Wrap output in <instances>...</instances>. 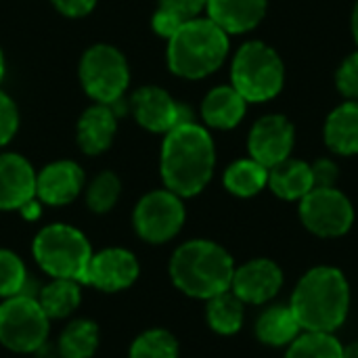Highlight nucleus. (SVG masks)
Here are the masks:
<instances>
[{
    "mask_svg": "<svg viewBox=\"0 0 358 358\" xmlns=\"http://www.w3.org/2000/svg\"><path fill=\"white\" fill-rule=\"evenodd\" d=\"M336 84L346 99L358 101V50L346 57L344 63L340 65L336 73Z\"/></svg>",
    "mask_w": 358,
    "mask_h": 358,
    "instance_id": "obj_33",
    "label": "nucleus"
},
{
    "mask_svg": "<svg viewBox=\"0 0 358 358\" xmlns=\"http://www.w3.org/2000/svg\"><path fill=\"white\" fill-rule=\"evenodd\" d=\"M222 182L227 191L235 197H254L264 187H268V168H264L252 157L237 159L227 168Z\"/></svg>",
    "mask_w": 358,
    "mask_h": 358,
    "instance_id": "obj_26",
    "label": "nucleus"
},
{
    "mask_svg": "<svg viewBox=\"0 0 358 358\" xmlns=\"http://www.w3.org/2000/svg\"><path fill=\"white\" fill-rule=\"evenodd\" d=\"M99 325L90 319H78L61 331L57 350L61 358H92L99 350Z\"/></svg>",
    "mask_w": 358,
    "mask_h": 358,
    "instance_id": "obj_24",
    "label": "nucleus"
},
{
    "mask_svg": "<svg viewBox=\"0 0 358 358\" xmlns=\"http://www.w3.org/2000/svg\"><path fill=\"white\" fill-rule=\"evenodd\" d=\"M302 224L317 237H342L352 229L355 208L336 187H315L300 199Z\"/></svg>",
    "mask_w": 358,
    "mask_h": 358,
    "instance_id": "obj_10",
    "label": "nucleus"
},
{
    "mask_svg": "<svg viewBox=\"0 0 358 358\" xmlns=\"http://www.w3.org/2000/svg\"><path fill=\"white\" fill-rule=\"evenodd\" d=\"M266 0H208L206 13L222 31L245 34L252 31L266 15Z\"/></svg>",
    "mask_w": 358,
    "mask_h": 358,
    "instance_id": "obj_18",
    "label": "nucleus"
},
{
    "mask_svg": "<svg viewBox=\"0 0 358 358\" xmlns=\"http://www.w3.org/2000/svg\"><path fill=\"white\" fill-rule=\"evenodd\" d=\"M302 331L304 329L296 313L292 310V306L285 304L268 306L256 321V338L273 348L289 346Z\"/></svg>",
    "mask_w": 358,
    "mask_h": 358,
    "instance_id": "obj_21",
    "label": "nucleus"
},
{
    "mask_svg": "<svg viewBox=\"0 0 358 358\" xmlns=\"http://www.w3.org/2000/svg\"><path fill=\"white\" fill-rule=\"evenodd\" d=\"M352 34H355V40H357L358 44V2L357 6H355V10H352Z\"/></svg>",
    "mask_w": 358,
    "mask_h": 358,
    "instance_id": "obj_38",
    "label": "nucleus"
},
{
    "mask_svg": "<svg viewBox=\"0 0 358 358\" xmlns=\"http://www.w3.org/2000/svg\"><path fill=\"white\" fill-rule=\"evenodd\" d=\"M296 143L294 124L285 115H264L260 117L248 136L250 157L262 164L264 168H273L292 155Z\"/></svg>",
    "mask_w": 358,
    "mask_h": 358,
    "instance_id": "obj_12",
    "label": "nucleus"
},
{
    "mask_svg": "<svg viewBox=\"0 0 358 358\" xmlns=\"http://www.w3.org/2000/svg\"><path fill=\"white\" fill-rule=\"evenodd\" d=\"M84 189V170L71 159H59L36 174V199L46 206H67Z\"/></svg>",
    "mask_w": 358,
    "mask_h": 358,
    "instance_id": "obj_15",
    "label": "nucleus"
},
{
    "mask_svg": "<svg viewBox=\"0 0 358 358\" xmlns=\"http://www.w3.org/2000/svg\"><path fill=\"white\" fill-rule=\"evenodd\" d=\"M130 105L138 126L155 134H166L180 124L193 122L189 107L174 101V96L162 86L147 84L136 88L130 96Z\"/></svg>",
    "mask_w": 358,
    "mask_h": 358,
    "instance_id": "obj_11",
    "label": "nucleus"
},
{
    "mask_svg": "<svg viewBox=\"0 0 358 358\" xmlns=\"http://www.w3.org/2000/svg\"><path fill=\"white\" fill-rule=\"evenodd\" d=\"M115 132H117V115L113 107L94 103L80 115L76 126V141L82 153L101 155L113 145Z\"/></svg>",
    "mask_w": 358,
    "mask_h": 358,
    "instance_id": "obj_17",
    "label": "nucleus"
},
{
    "mask_svg": "<svg viewBox=\"0 0 358 358\" xmlns=\"http://www.w3.org/2000/svg\"><path fill=\"white\" fill-rule=\"evenodd\" d=\"M344 358H358V342L344 346Z\"/></svg>",
    "mask_w": 358,
    "mask_h": 358,
    "instance_id": "obj_37",
    "label": "nucleus"
},
{
    "mask_svg": "<svg viewBox=\"0 0 358 358\" xmlns=\"http://www.w3.org/2000/svg\"><path fill=\"white\" fill-rule=\"evenodd\" d=\"M178 340L168 329H147L130 346L128 358H178Z\"/></svg>",
    "mask_w": 358,
    "mask_h": 358,
    "instance_id": "obj_29",
    "label": "nucleus"
},
{
    "mask_svg": "<svg viewBox=\"0 0 358 358\" xmlns=\"http://www.w3.org/2000/svg\"><path fill=\"white\" fill-rule=\"evenodd\" d=\"M325 143L338 155L358 153V101L336 107L325 122Z\"/></svg>",
    "mask_w": 358,
    "mask_h": 358,
    "instance_id": "obj_22",
    "label": "nucleus"
},
{
    "mask_svg": "<svg viewBox=\"0 0 358 358\" xmlns=\"http://www.w3.org/2000/svg\"><path fill=\"white\" fill-rule=\"evenodd\" d=\"M285 358H344V344L334 334L302 331L287 346Z\"/></svg>",
    "mask_w": 358,
    "mask_h": 358,
    "instance_id": "obj_28",
    "label": "nucleus"
},
{
    "mask_svg": "<svg viewBox=\"0 0 358 358\" xmlns=\"http://www.w3.org/2000/svg\"><path fill=\"white\" fill-rule=\"evenodd\" d=\"M248 109V101L233 86H216L201 101V117L206 126L216 130L235 128Z\"/></svg>",
    "mask_w": 358,
    "mask_h": 358,
    "instance_id": "obj_19",
    "label": "nucleus"
},
{
    "mask_svg": "<svg viewBox=\"0 0 358 358\" xmlns=\"http://www.w3.org/2000/svg\"><path fill=\"white\" fill-rule=\"evenodd\" d=\"M206 321L218 336H235L243 327V302L229 289L208 300Z\"/></svg>",
    "mask_w": 358,
    "mask_h": 358,
    "instance_id": "obj_27",
    "label": "nucleus"
},
{
    "mask_svg": "<svg viewBox=\"0 0 358 358\" xmlns=\"http://www.w3.org/2000/svg\"><path fill=\"white\" fill-rule=\"evenodd\" d=\"M4 69H6V63H4V55H2V48H0V82L4 78Z\"/></svg>",
    "mask_w": 358,
    "mask_h": 358,
    "instance_id": "obj_39",
    "label": "nucleus"
},
{
    "mask_svg": "<svg viewBox=\"0 0 358 358\" xmlns=\"http://www.w3.org/2000/svg\"><path fill=\"white\" fill-rule=\"evenodd\" d=\"M122 195V180L117 174L105 170L99 172L86 189V206L94 214H107L115 208Z\"/></svg>",
    "mask_w": 358,
    "mask_h": 358,
    "instance_id": "obj_30",
    "label": "nucleus"
},
{
    "mask_svg": "<svg viewBox=\"0 0 358 358\" xmlns=\"http://www.w3.org/2000/svg\"><path fill=\"white\" fill-rule=\"evenodd\" d=\"M208 0H157L151 25L162 38H170L180 25L197 19L206 10Z\"/></svg>",
    "mask_w": 358,
    "mask_h": 358,
    "instance_id": "obj_25",
    "label": "nucleus"
},
{
    "mask_svg": "<svg viewBox=\"0 0 358 358\" xmlns=\"http://www.w3.org/2000/svg\"><path fill=\"white\" fill-rule=\"evenodd\" d=\"M304 331L334 334L350 310V285L336 266H315L296 285L292 302Z\"/></svg>",
    "mask_w": 358,
    "mask_h": 358,
    "instance_id": "obj_2",
    "label": "nucleus"
},
{
    "mask_svg": "<svg viewBox=\"0 0 358 358\" xmlns=\"http://www.w3.org/2000/svg\"><path fill=\"white\" fill-rule=\"evenodd\" d=\"M27 287V271L23 260L10 252L0 250V300L21 296Z\"/></svg>",
    "mask_w": 358,
    "mask_h": 358,
    "instance_id": "obj_31",
    "label": "nucleus"
},
{
    "mask_svg": "<svg viewBox=\"0 0 358 358\" xmlns=\"http://www.w3.org/2000/svg\"><path fill=\"white\" fill-rule=\"evenodd\" d=\"M19 130V109L15 101L0 90V147L8 145Z\"/></svg>",
    "mask_w": 358,
    "mask_h": 358,
    "instance_id": "obj_32",
    "label": "nucleus"
},
{
    "mask_svg": "<svg viewBox=\"0 0 358 358\" xmlns=\"http://www.w3.org/2000/svg\"><path fill=\"white\" fill-rule=\"evenodd\" d=\"M50 334V319L34 296H13L0 302V344L17 355H31L44 348Z\"/></svg>",
    "mask_w": 358,
    "mask_h": 358,
    "instance_id": "obj_8",
    "label": "nucleus"
},
{
    "mask_svg": "<svg viewBox=\"0 0 358 358\" xmlns=\"http://www.w3.org/2000/svg\"><path fill=\"white\" fill-rule=\"evenodd\" d=\"M313 180L315 187H334L338 180V166L331 159H319L313 166Z\"/></svg>",
    "mask_w": 358,
    "mask_h": 358,
    "instance_id": "obj_35",
    "label": "nucleus"
},
{
    "mask_svg": "<svg viewBox=\"0 0 358 358\" xmlns=\"http://www.w3.org/2000/svg\"><path fill=\"white\" fill-rule=\"evenodd\" d=\"M78 281L71 279H50L36 296L40 308L44 315L52 319H67L73 315L82 302V292H80Z\"/></svg>",
    "mask_w": 358,
    "mask_h": 358,
    "instance_id": "obj_23",
    "label": "nucleus"
},
{
    "mask_svg": "<svg viewBox=\"0 0 358 358\" xmlns=\"http://www.w3.org/2000/svg\"><path fill=\"white\" fill-rule=\"evenodd\" d=\"M227 55L229 34L208 17L187 21L168 38V67L185 80H201L214 73Z\"/></svg>",
    "mask_w": 358,
    "mask_h": 358,
    "instance_id": "obj_4",
    "label": "nucleus"
},
{
    "mask_svg": "<svg viewBox=\"0 0 358 358\" xmlns=\"http://www.w3.org/2000/svg\"><path fill=\"white\" fill-rule=\"evenodd\" d=\"M31 254L36 264L48 277L84 283L92 248L80 229L55 222L38 231L31 243Z\"/></svg>",
    "mask_w": 358,
    "mask_h": 358,
    "instance_id": "obj_5",
    "label": "nucleus"
},
{
    "mask_svg": "<svg viewBox=\"0 0 358 358\" xmlns=\"http://www.w3.org/2000/svg\"><path fill=\"white\" fill-rule=\"evenodd\" d=\"M285 82V67L275 48L260 40L245 42L231 65V86L248 103H264L277 96Z\"/></svg>",
    "mask_w": 358,
    "mask_h": 358,
    "instance_id": "obj_6",
    "label": "nucleus"
},
{
    "mask_svg": "<svg viewBox=\"0 0 358 358\" xmlns=\"http://www.w3.org/2000/svg\"><path fill=\"white\" fill-rule=\"evenodd\" d=\"M170 279L185 296L210 300L231 289L235 275L233 256L210 239H191L170 258Z\"/></svg>",
    "mask_w": 358,
    "mask_h": 358,
    "instance_id": "obj_3",
    "label": "nucleus"
},
{
    "mask_svg": "<svg viewBox=\"0 0 358 358\" xmlns=\"http://www.w3.org/2000/svg\"><path fill=\"white\" fill-rule=\"evenodd\" d=\"M185 220L187 210L182 197L168 189H157L143 195L132 214L136 235L151 245L172 241L185 227Z\"/></svg>",
    "mask_w": 358,
    "mask_h": 358,
    "instance_id": "obj_9",
    "label": "nucleus"
},
{
    "mask_svg": "<svg viewBox=\"0 0 358 358\" xmlns=\"http://www.w3.org/2000/svg\"><path fill=\"white\" fill-rule=\"evenodd\" d=\"M283 287V271L268 258H254L243 266H235L231 292L243 304H266Z\"/></svg>",
    "mask_w": 358,
    "mask_h": 358,
    "instance_id": "obj_14",
    "label": "nucleus"
},
{
    "mask_svg": "<svg viewBox=\"0 0 358 358\" xmlns=\"http://www.w3.org/2000/svg\"><path fill=\"white\" fill-rule=\"evenodd\" d=\"M21 214H23V218H27V220H34V218H38L40 216V201H36V199H31V201H27L21 210H19Z\"/></svg>",
    "mask_w": 358,
    "mask_h": 358,
    "instance_id": "obj_36",
    "label": "nucleus"
},
{
    "mask_svg": "<svg viewBox=\"0 0 358 358\" xmlns=\"http://www.w3.org/2000/svg\"><path fill=\"white\" fill-rule=\"evenodd\" d=\"M50 2H52V6H55L61 15H65V17H69V19L86 17V15H90V13L94 10V6H96V0H50Z\"/></svg>",
    "mask_w": 358,
    "mask_h": 358,
    "instance_id": "obj_34",
    "label": "nucleus"
},
{
    "mask_svg": "<svg viewBox=\"0 0 358 358\" xmlns=\"http://www.w3.org/2000/svg\"><path fill=\"white\" fill-rule=\"evenodd\" d=\"M36 170L19 153H0V210H21L36 199Z\"/></svg>",
    "mask_w": 358,
    "mask_h": 358,
    "instance_id": "obj_16",
    "label": "nucleus"
},
{
    "mask_svg": "<svg viewBox=\"0 0 358 358\" xmlns=\"http://www.w3.org/2000/svg\"><path fill=\"white\" fill-rule=\"evenodd\" d=\"M141 266L136 256L124 248H107L99 254H92L88 271H86V285H92L101 292L115 294L124 292L138 279Z\"/></svg>",
    "mask_w": 358,
    "mask_h": 358,
    "instance_id": "obj_13",
    "label": "nucleus"
},
{
    "mask_svg": "<svg viewBox=\"0 0 358 358\" xmlns=\"http://www.w3.org/2000/svg\"><path fill=\"white\" fill-rule=\"evenodd\" d=\"M84 92L101 105L122 101L130 84V67L124 52L111 44H92L84 50L78 67Z\"/></svg>",
    "mask_w": 358,
    "mask_h": 358,
    "instance_id": "obj_7",
    "label": "nucleus"
},
{
    "mask_svg": "<svg viewBox=\"0 0 358 358\" xmlns=\"http://www.w3.org/2000/svg\"><path fill=\"white\" fill-rule=\"evenodd\" d=\"M216 166V147L210 132L187 122L166 132L159 153V174L164 187L178 197L199 195L212 180Z\"/></svg>",
    "mask_w": 358,
    "mask_h": 358,
    "instance_id": "obj_1",
    "label": "nucleus"
},
{
    "mask_svg": "<svg viewBox=\"0 0 358 358\" xmlns=\"http://www.w3.org/2000/svg\"><path fill=\"white\" fill-rule=\"evenodd\" d=\"M268 189L285 201H300L315 189L310 164L287 157L268 168Z\"/></svg>",
    "mask_w": 358,
    "mask_h": 358,
    "instance_id": "obj_20",
    "label": "nucleus"
}]
</instances>
